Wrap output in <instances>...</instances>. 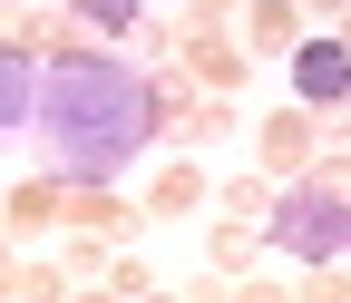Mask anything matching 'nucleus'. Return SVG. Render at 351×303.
<instances>
[{
  "instance_id": "nucleus-1",
  "label": "nucleus",
  "mask_w": 351,
  "mask_h": 303,
  "mask_svg": "<svg viewBox=\"0 0 351 303\" xmlns=\"http://www.w3.org/2000/svg\"><path fill=\"white\" fill-rule=\"evenodd\" d=\"M29 117L49 137V157L69 166V186H108L127 157L156 147V89L108 49H78L59 69H39V108Z\"/></svg>"
},
{
  "instance_id": "nucleus-2",
  "label": "nucleus",
  "mask_w": 351,
  "mask_h": 303,
  "mask_svg": "<svg viewBox=\"0 0 351 303\" xmlns=\"http://www.w3.org/2000/svg\"><path fill=\"white\" fill-rule=\"evenodd\" d=\"M263 245H283L293 265H341L351 254V166H322L313 186H283L263 215Z\"/></svg>"
},
{
  "instance_id": "nucleus-3",
  "label": "nucleus",
  "mask_w": 351,
  "mask_h": 303,
  "mask_svg": "<svg viewBox=\"0 0 351 303\" xmlns=\"http://www.w3.org/2000/svg\"><path fill=\"white\" fill-rule=\"evenodd\" d=\"M341 98H351V49L341 39H293V108L332 117Z\"/></svg>"
},
{
  "instance_id": "nucleus-4",
  "label": "nucleus",
  "mask_w": 351,
  "mask_h": 303,
  "mask_svg": "<svg viewBox=\"0 0 351 303\" xmlns=\"http://www.w3.org/2000/svg\"><path fill=\"white\" fill-rule=\"evenodd\" d=\"M254 147H263V166H274V177H302V166H313V108H274V117H263L254 127Z\"/></svg>"
},
{
  "instance_id": "nucleus-5",
  "label": "nucleus",
  "mask_w": 351,
  "mask_h": 303,
  "mask_svg": "<svg viewBox=\"0 0 351 303\" xmlns=\"http://www.w3.org/2000/svg\"><path fill=\"white\" fill-rule=\"evenodd\" d=\"M137 225H147V215H137V205H117L108 186H69V235H98V245H127Z\"/></svg>"
},
{
  "instance_id": "nucleus-6",
  "label": "nucleus",
  "mask_w": 351,
  "mask_h": 303,
  "mask_svg": "<svg viewBox=\"0 0 351 303\" xmlns=\"http://www.w3.org/2000/svg\"><path fill=\"white\" fill-rule=\"evenodd\" d=\"M29 108H39V59H20L10 39H0V137L29 127Z\"/></svg>"
},
{
  "instance_id": "nucleus-7",
  "label": "nucleus",
  "mask_w": 351,
  "mask_h": 303,
  "mask_svg": "<svg viewBox=\"0 0 351 303\" xmlns=\"http://www.w3.org/2000/svg\"><path fill=\"white\" fill-rule=\"evenodd\" d=\"M186 59H195V78H205L215 98H234V89H244V49H234V39H215V30H186Z\"/></svg>"
},
{
  "instance_id": "nucleus-8",
  "label": "nucleus",
  "mask_w": 351,
  "mask_h": 303,
  "mask_svg": "<svg viewBox=\"0 0 351 303\" xmlns=\"http://www.w3.org/2000/svg\"><path fill=\"white\" fill-rule=\"evenodd\" d=\"M0 215H10L20 235H39V225H69V186H59V177H29V186H10V205H0Z\"/></svg>"
},
{
  "instance_id": "nucleus-9",
  "label": "nucleus",
  "mask_w": 351,
  "mask_h": 303,
  "mask_svg": "<svg viewBox=\"0 0 351 303\" xmlns=\"http://www.w3.org/2000/svg\"><path fill=\"white\" fill-rule=\"evenodd\" d=\"M10 49H20V59H49V69H59V59H78V30H69L59 10H29V20L10 30Z\"/></svg>"
},
{
  "instance_id": "nucleus-10",
  "label": "nucleus",
  "mask_w": 351,
  "mask_h": 303,
  "mask_svg": "<svg viewBox=\"0 0 351 303\" xmlns=\"http://www.w3.org/2000/svg\"><path fill=\"white\" fill-rule=\"evenodd\" d=\"M254 254H263V235H254V225H234V215L205 235V265H215V274H234V284L254 274Z\"/></svg>"
},
{
  "instance_id": "nucleus-11",
  "label": "nucleus",
  "mask_w": 351,
  "mask_h": 303,
  "mask_svg": "<svg viewBox=\"0 0 351 303\" xmlns=\"http://www.w3.org/2000/svg\"><path fill=\"white\" fill-rule=\"evenodd\" d=\"M186 205H205V177H195L186 157H166L156 186H147V215H186Z\"/></svg>"
},
{
  "instance_id": "nucleus-12",
  "label": "nucleus",
  "mask_w": 351,
  "mask_h": 303,
  "mask_svg": "<svg viewBox=\"0 0 351 303\" xmlns=\"http://www.w3.org/2000/svg\"><path fill=\"white\" fill-rule=\"evenodd\" d=\"M244 20H254V39H263V49H283V59H293V39H302V0H254Z\"/></svg>"
},
{
  "instance_id": "nucleus-13",
  "label": "nucleus",
  "mask_w": 351,
  "mask_h": 303,
  "mask_svg": "<svg viewBox=\"0 0 351 303\" xmlns=\"http://www.w3.org/2000/svg\"><path fill=\"white\" fill-rule=\"evenodd\" d=\"M176 137H186V147H225V137H234V98H205V108H186V117H176Z\"/></svg>"
},
{
  "instance_id": "nucleus-14",
  "label": "nucleus",
  "mask_w": 351,
  "mask_h": 303,
  "mask_svg": "<svg viewBox=\"0 0 351 303\" xmlns=\"http://www.w3.org/2000/svg\"><path fill=\"white\" fill-rule=\"evenodd\" d=\"M225 215H234V225H263V215H274V186H263V177H234L225 186Z\"/></svg>"
},
{
  "instance_id": "nucleus-15",
  "label": "nucleus",
  "mask_w": 351,
  "mask_h": 303,
  "mask_svg": "<svg viewBox=\"0 0 351 303\" xmlns=\"http://www.w3.org/2000/svg\"><path fill=\"white\" fill-rule=\"evenodd\" d=\"M20 303H69V265H20Z\"/></svg>"
},
{
  "instance_id": "nucleus-16",
  "label": "nucleus",
  "mask_w": 351,
  "mask_h": 303,
  "mask_svg": "<svg viewBox=\"0 0 351 303\" xmlns=\"http://www.w3.org/2000/svg\"><path fill=\"white\" fill-rule=\"evenodd\" d=\"M108 293H117V303H137V293H156V274L137 265V254H108Z\"/></svg>"
},
{
  "instance_id": "nucleus-17",
  "label": "nucleus",
  "mask_w": 351,
  "mask_h": 303,
  "mask_svg": "<svg viewBox=\"0 0 351 303\" xmlns=\"http://www.w3.org/2000/svg\"><path fill=\"white\" fill-rule=\"evenodd\" d=\"M137 10H147V0H78L88 30H137Z\"/></svg>"
},
{
  "instance_id": "nucleus-18",
  "label": "nucleus",
  "mask_w": 351,
  "mask_h": 303,
  "mask_svg": "<svg viewBox=\"0 0 351 303\" xmlns=\"http://www.w3.org/2000/svg\"><path fill=\"white\" fill-rule=\"evenodd\" d=\"M302 303H351V274H341V265H313V284H302Z\"/></svg>"
},
{
  "instance_id": "nucleus-19",
  "label": "nucleus",
  "mask_w": 351,
  "mask_h": 303,
  "mask_svg": "<svg viewBox=\"0 0 351 303\" xmlns=\"http://www.w3.org/2000/svg\"><path fill=\"white\" fill-rule=\"evenodd\" d=\"M234 303H293V293H274V284H254V274H244V284H234Z\"/></svg>"
},
{
  "instance_id": "nucleus-20",
  "label": "nucleus",
  "mask_w": 351,
  "mask_h": 303,
  "mask_svg": "<svg viewBox=\"0 0 351 303\" xmlns=\"http://www.w3.org/2000/svg\"><path fill=\"white\" fill-rule=\"evenodd\" d=\"M225 10H234V0H195V30H225Z\"/></svg>"
},
{
  "instance_id": "nucleus-21",
  "label": "nucleus",
  "mask_w": 351,
  "mask_h": 303,
  "mask_svg": "<svg viewBox=\"0 0 351 303\" xmlns=\"http://www.w3.org/2000/svg\"><path fill=\"white\" fill-rule=\"evenodd\" d=\"M20 284V254H10V235H0V293H10Z\"/></svg>"
},
{
  "instance_id": "nucleus-22",
  "label": "nucleus",
  "mask_w": 351,
  "mask_h": 303,
  "mask_svg": "<svg viewBox=\"0 0 351 303\" xmlns=\"http://www.w3.org/2000/svg\"><path fill=\"white\" fill-rule=\"evenodd\" d=\"M78 303H117V293H108V284H98V293H78Z\"/></svg>"
},
{
  "instance_id": "nucleus-23",
  "label": "nucleus",
  "mask_w": 351,
  "mask_h": 303,
  "mask_svg": "<svg viewBox=\"0 0 351 303\" xmlns=\"http://www.w3.org/2000/svg\"><path fill=\"white\" fill-rule=\"evenodd\" d=\"M313 10H351V0H313Z\"/></svg>"
},
{
  "instance_id": "nucleus-24",
  "label": "nucleus",
  "mask_w": 351,
  "mask_h": 303,
  "mask_svg": "<svg viewBox=\"0 0 351 303\" xmlns=\"http://www.w3.org/2000/svg\"><path fill=\"white\" fill-rule=\"evenodd\" d=\"M341 157H351V117H341Z\"/></svg>"
},
{
  "instance_id": "nucleus-25",
  "label": "nucleus",
  "mask_w": 351,
  "mask_h": 303,
  "mask_svg": "<svg viewBox=\"0 0 351 303\" xmlns=\"http://www.w3.org/2000/svg\"><path fill=\"white\" fill-rule=\"evenodd\" d=\"M137 303H176V293H137Z\"/></svg>"
},
{
  "instance_id": "nucleus-26",
  "label": "nucleus",
  "mask_w": 351,
  "mask_h": 303,
  "mask_svg": "<svg viewBox=\"0 0 351 303\" xmlns=\"http://www.w3.org/2000/svg\"><path fill=\"white\" fill-rule=\"evenodd\" d=\"M341 49H351V20H341Z\"/></svg>"
}]
</instances>
